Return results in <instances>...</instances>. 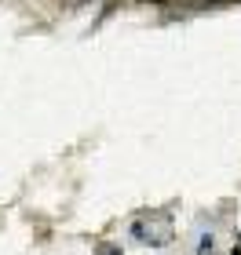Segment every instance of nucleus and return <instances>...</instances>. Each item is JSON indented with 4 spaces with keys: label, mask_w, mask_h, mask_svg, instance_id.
<instances>
[{
    "label": "nucleus",
    "mask_w": 241,
    "mask_h": 255,
    "mask_svg": "<svg viewBox=\"0 0 241 255\" xmlns=\"http://www.w3.org/2000/svg\"><path fill=\"white\" fill-rule=\"evenodd\" d=\"M168 234H172V230H168V223L150 226L146 219H143V223H135V237H143V241H157V245H165V241H168Z\"/></svg>",
    "instance_id": "f257e3e1"
},
{
    "label": "nucleus",
    "mask_w": 241,
    "mask_h": 255,
    "mask_svg": "<svg viewBox=\"0 0 241 255\" xmlns=\"http://www.w3.org/2000/svg\"><path fill=\"white\" fill-rule=\"evenodd\" d=\"M99 255H121V252H113V248H102V252H99Z\"/></svg>",
    "instance_id": "f03ea898"
},
{
    "label": "nucleus",
    "mask_w": 241,
    "mask_h": 255,
    "mask_svg": "<svg viewBox=\"0 0 241 255\" xmlns=\"http://www.w3.org/2000/svg\"><path fill=\"white\" fill-rule=\"evenodd\" d=\"M234 255H241V252H234Z\"/></svg>",
    "instance_id": "7ed1b4c3"
}]
</instances>
